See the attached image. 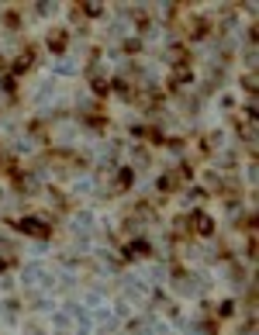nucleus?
I'll list each match as a JSON object with an SVG mask.
<instances>
[{
    "label": "nucleus",
    "instance_id": "3",
    "mask_svg": "<svg viewBox=\"0 0 259 335\" xmlns=\"http://www.w3.org/2000/svg\"><path fill=\"white\" fill-rule=\"evenodd\" d=\"M49 45H52V49H56V52H59V49H62V45H66V35H52V38H49Z\"/></svg>",
    "mask_w": 259,
    "mask_h": 335
},
{
    "label": "nucleus",
    "instance_id": "1",
    "mask_svg": "<svg viewBox=\"0 0 259 335\" xmlns=\"http://www.w3.org/2000/svg\"><path fill=\"white\" fill-rule=\"evenodd\" d=\"M18 232L35 235V239H45V235H49V225H42L38 218H24V221H18Z\"/></svg>",
    "mask_w": 259,
    "mask_h": 335
},
{
    "label": "nucleus",
    "instance_id": "2",
    "mask_svg": "<svg viewBox=\"0 0 259 335\" xmlns=\"http://www.w3.org/2000/svg\"><path fill=\"white\" fill-rule=\"evenodd\" d=\"M194 228H197L201 235H211L214 225H211V218H207V214H194Z\"/></svg>",
    "mask_w": 259,
    "mask_h": 335
},
{
    "label": "nucleus",
    "instance_id": "4",
    "mask_svg": "<svg viewBox=\"0 0 259 335\" xmlns=\"http://www.w3.org/2000/svg\"><path fill=\"white\" fill-rule=\"evenodd\" d=\"M0 270H4V259H0Z\"/></svg>",
    "mask_w": 259,
    "mask_h": 335
}]
</instances>
